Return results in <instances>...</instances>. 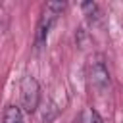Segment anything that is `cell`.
<instances>
[{
  "mask_svg": "<svg viewBox=\"0 0 123 123\" xmlns=\"http://www.w3.org/2000/svg\"><path fill=\"white\" fill-rule=\"evenodd\" d=\"M65 10V2H46L42 8V13L38 17L37 23V31H35V48H42L46 44L48 33L54 25V21L58 19V15H62V12Z\"/></svg>",
  "mask_w": 123,
  "mask_h": 123,
  "instance_id": "6da1fadb",
  "label": "cell"
},
{
  "mask_svg": "<svg viewBox=\"0 0 123 123\" xmlns=\"http://www.w3.org/2000/svg\"><path fill=\"white\" fill-rule=\"evenodd\" d=\"M19 94H21V111L35 113L40 104V85L33 75H25L19 83Z\"/></svg>",
  "mask_w": 123,
  "mask_h": 123,
  "instance_id": "7a4b0ae2",
  "label": "cell"
},
{
  "mask_svg": "<svg viewBox=\"0 0 123 123\" xmlns=\"http://www.w3.org/2000/svg\"><path fill=\"white\" fill-rule=\"evenodd\" d=\"M88 83L98 92H106L110 88L111 77H110V69L102 54H94L88 62Z\"/></svg>",
  "mask_w": 123,
  "mask_h": 123,
  "instance_id": "3957f363",
  "label": "cell"
},
{
  "mask_svg": "<svg viewBox=\"0 0 123 123\" xmlns=\"http://www.w3.org/2000/svg\"><path fill=\"white\" fill-rule=\"evenodd\" d=\"M2 123H25L21 108L15 104H8L2 111Z\"/></svg>",
  "mask_w": 123,
  "mask_h": 123,
  "instance_id": "277c9868",
  "label": "cell"
},
{
  "mask_svg": "<svg viewBox=\"0 0 123 123\" xmlns=\"http://www.w3.org/2000/svg\"><path fill=\"white\" fill-rule=\"evenodd\" d=\"M81 10H83V13L86 15V19L92 25H96V23L102 21V10H100V6L96 2H83L81 4Z\"/></svg>",
  "mask_w": 123,
  "mask_h": 123,
  "instance_id": "5b68a950",
  "label": "cell"
},
{
  "mask_svg": "<svg viewBox=\"0 0 123 123\" xmlns=\"http://www.w3.org/2000/svg\"><path fill=\"white\" fill-rule=\"evenodd\" d=\"M62 110H63V108H62V104H58V102L50 100V102H48V106H46V110H44V113H42L44 123H50L52 119H56V117H58V113H60Z\"/></svg>",
  "mask_w": 123,
  "mask_h": 123,
  "instance_id": "8992f818",
  "label": "cell"
},
{
  "mask_svg": "<svg viewBox=\"0 0 123 123\" xmlns=\"http://www.w3.org/2000/svg\"><path fill=\"white\" fill-rule=\"evenodd\" d=\"M85 117H86V123H104V119L100 117V113L96 110H86Z\"/></svg>",
  "mask_w": 123,
  "mask_h": 123,
  "instance_id": "52a82bcc",
  "label": "cell"
}]
</instances>
